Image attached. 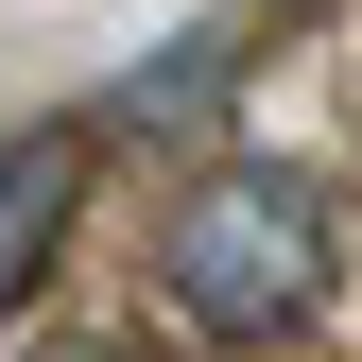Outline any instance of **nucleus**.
<instances>
[{
    "mask_svg": "<svg viewBox=\"0 0 362 362\" xmlns=\"http://www.w3.org/2000/svg\"><path fill=\"white\" fill-rule=\"evenodd\" d=\"M156 276H173V310H190V328L276 345V328H310V310H328V276H345V207L310 190L293 156H207L190 207H173V242H156Z\"/></svg>",
    "mask_w": 362,
    "mask_h": 362,
    "instance_id": "1",
    "label": "nucleus"
},
{
    "mask_svg": "<svg viewBox=\"0 0 362 362\" xmlns=\"http://www.w3.org/2000/svg\"><path fill=\"white\" fill-rule=\"evenodd\" d=\"M69 224H86V121H18L0 139V310L69 259Z\"/></svg>",
    "mask_w": 362,
    "mask_h": 362,
    "instance_id": "2",
    "label": "nucleus"
},
{
    "mask_svg": "<svg viewBox=\"0 0 362 362\" xmlns=\"http://www.w3.org/2000/svg\"><path fill=\"white\" fill-rule=\"evenodd\" d=\"M242 52H259L242 18H207V35H173V52H156L139 86H121V121H139V139H207V121H224V86H242Z\"/></svg>",
    "mask_w": 362,
    "mask_h": 362,
    "instance_id": "3",
    "label": "nucleus"
},
{
    "mask_svg": "<svg viewBox=\"0 0 362 362\" xmlns=\"http://www.w3.org/2000/svg\"><path fill=\"white\" fill-rule=\"evenodd\" d=\"M18 362H139V345H104V328H69V345H18Z\"/></svg>",
    "mask_w": 362,
    "mask_h": 362,
    "instance_id": "4",
    "label": "nucleus"
}]
</instances>
